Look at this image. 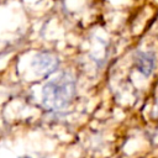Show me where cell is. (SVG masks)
Returning <instances> with one entry per match:
<instances>
[{
    "instance_id": "cell-2",
    "label": "cell",
    "mask_w": 158,
    "mask_h": 158,
    "mask_svg": "<svg viewBox=\"0 0 158 158\" xmlns=\"http://www.w3.org/2000/svg\"><path fill=\"white\" fill-rule=\"evenodd\" d=\"M58 64H59V60L54 54L48 52H41L33 57L31 67L37 74L46 75L56 72L58 68Z\"/></svg>"
},
{
    "instance_id": "cell-3",
    "label": "cell",
    "mask_w": 158,
    "mask_h": 158,
    "mask_svg": "<svg viewBox=\"0 0 158 158\" xmlns=\"http://www.w3.org/2000/svg\"><path fill=\"white\" fill-rule=\"evenodd\" d=\"M156 54L149 51H143V49H137L133 54V63L136 69L143 75V77H149L156 67Z\"/></svg>"
},
{
    "instance_id": "cell-1",
    "label": "cell",
    "mask_w": 158,
    "mask_h": 158,
    "mask_svg": "<svg viewBox=\"0 0 158 158\" xmlns=\"http://www.w3.org/2000/svg\"><path fill=\"white\" fill-rule=\"evenodd\" d=\"M75 78L63 70L53 75L42 86V104L47 110L59 111L68 107L75 95Z\"/></svg>"
}]
</instances>
